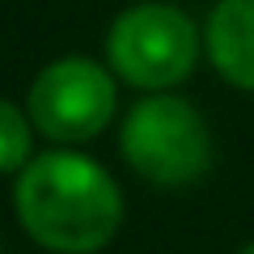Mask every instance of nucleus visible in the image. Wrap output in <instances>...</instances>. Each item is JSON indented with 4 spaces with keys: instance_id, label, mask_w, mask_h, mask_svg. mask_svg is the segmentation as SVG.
Returning a JSON list of instances; mask_svg holds the SVG:
<instances>
[{
    "instance_id": "3",
    "label": "nucleus",
    "mask_w": 254,
    "mask_h": 254,
    "mask_svg": "<svg viewBox=\"0 0 254 254\" xmlns=\"http://www.w3.org/2000/svg\"><path fill=\"white\" fill-rule=\"evenodd\" d=\"M106 60L115 76L148 93L182 85L199 64V30L174 4H131L106 34Z\"/></svg>"
},
{
    "instance_id": "4",
    "label": "nucleus",
    "mask_w": 254,
    "mask_h": 254,
    "mask_svg": "<svg viewBox=\"0 0 254 254\" xmlns=\"http://www.w3.org/2000/svg\"><path fill=\"white\" fill-rule=\"evenodd\" d=\"M115 106H119L115 76L85 55H64V60L47 64L26 98V115L34 131H43L55 144L93 140L115 119Z\"/></svg>"
},
{
    "instance_id": "7",
    "label": "nucleus",
    "mask_w": 254,
    "mask_h": 254,
    "mask_svg": "<svg viewBox=\"0 0 254 254\" xmlns=\"http://www.w3.org/2000/svg\"><path fill=\"white\" fill-rule=\"evenodd\" d=\"M242 254H254V242H250V246H246V250H242Z\"/></svg>"
},
{
    "instance_id": "6",
    "label": "nucleus",
    "mask_w": 254,
    "mask_h": 254,
    "mask_svg": "<svg viewBox=\"0 0 254 254\" xmlns=\"http://www.w3.org/2000/svg\"><path fill=\"white\" fill-rule=\"evenodd\" d=\"M30 153H34V123H30V115L0 98V174H13V170L21 174L34 161Z\"/></svg>"
},
{
    "instance_id": "1",
    "label": "nucleus",
    "mask_w": 254,
    "mask_h": 254,
    "mask_svg": "<svg viewBox=\"0 0 254 254\" xmlns=\"http://www.w3.org/2000/svg\"><path fill=\"white\" fill-rule=\"evenodd\" d=\"M17 220L51 254H98L123 225V190L93 157L51 148L17 174Z\"/></svg>"
},
{
    "instance_id": "2",
    "label": "nucleus",
    "mask_w": 254,
    "mask_h": 254,
    "mask_svg": "<svg viewBox=\"0 0 254 254\" xmlns=\"http://www.w3.org/2000/svg\"><path fill=\"white\" fill-rule=\"evenodd\" d=\"M127 165L157 187H187L212 165V131L187 98L153 93L136 102L119 131Z\"/></svg>"
},
{
    "instance_id": "5",
    "label": "nucleus",
    "mask_w": 254,
    "mask_h": 254,
    "mask_svg": "<svg viewBox=\"0 0 254 254\" xmlns=\"http://www.w3.org/2000/svg\"><path fill=\"white\" fill-rule=\"evenodd\" d=\"M203 47L229 85L254 93V0H216L203 26Z\"/></svg>"
}]
</instances>
